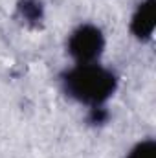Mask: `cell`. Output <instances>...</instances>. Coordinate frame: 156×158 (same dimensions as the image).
<instances>
[{
    "mask_svg": "<svg viewBox=\"0 0 156 158\" xmlns=\"http://www.w3.org/2000/svg\"><path fill=\"white\" fill-rule=\"evenodd\" d=\"M110 119V112L107 109V105H97V107H90L86 112V123L90 127H103L107 125Z\"/></svg>",
    "mask_w": 156,
    "mask_h": 158,
    "instance_id": "8992f818",
    "label": "cell"
},
{
    "mask_svg": "<svg viewBox=\"0 0 156 158\" xmlns=\"http://www.w3.org/2000/svg\"><path fill=\"white\" fill-rule=\"evenodd\" d=\"M119 77L114 70L103 66L101 63L74 64L61 74L63 92L79 105L97 107L107 105V101L116 94Z\"/></svg>",
    "mask_w": 156,
    "mask_h": 158,
    "instance_id": "6da1fadb",
    "label": "cell"
},
{
    "mask_svg": "<svg viewBox=\"0 0 156 158\" xmlns=\"http://www.w3.org/2000/svg\"><path fill=\"white\" fill-rule=\"evenodd\" d=\"M125 158H156V140L154 138H145L134 143Z\"/></svg>",
    "mask_w": 156,
    "mask_h": 158,
    "instance_id": "5b68a950",
    "label": "cell"
},
{
    "mask_svg": "<svg viewBox=\"0 0 156 158\" xmlns=\"http://www.w3.org/2000/svg\"><path fill=\"white\" fill-rule=\"evenodd\" d=\"M17 15L26 26L39 28L44 22V4H42V0H18Z\"/></svg>",
    "mask_w": 156,
    "mask_h": 158,
    "instance_id": "277c9868",
    "label": "cell"
},
{
    "mask_svg": "<svg viewBox=\"0 0 156 158\" xmlns=\"http://www.w3.org/2000/svg\"><path fill=\"white\" fill-rule=\"evenodd\" d=\"M130 35L140 42H149L156 30V0H142L129 22Z\"/></svg>",
    "mask_w": 156,
    "mask_h": 158,
    "instance_id": "3957f363",
    "label": "cell"
},
{
    "mask_svg": "<svg viewBox=\"0 0 156 158\" xmlns=\"http://www.w3.org/2000/svg\"><path fill=\"white\" fill-rule=\"evenodd\" d=\"M105 46L107 39L103 30L92 22H84L70 31L66 39V53L72 57L76 64L99 63Z\"/></svg>",
    "mask_w": 156,
    "mask_h": 158,
    "instance_id": "7a4b0ae2",
    "label": "cell"
}]
</instances>
